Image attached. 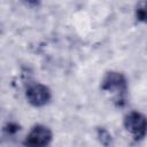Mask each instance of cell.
Masks as SVG:
<instances>
[{
	"instance_id": "2",
	"label": "cell",
	"mask_w": 147,
	"mask_h": 147,
	"mask_svg": "<svg viewBox=\"0 0 147 147\" xmlns=\"http://www.w3.org/2000/svg\"><path fill=\"white\" fill-rule=\"evenodd\" d=\"M52 140V132L47 126H34L25 139V147H47Z\"/></svg>"
},
{
	"instance_id": "4",
	"label": "cell",
	"mask_w": 147,
	"mask_h": 147,
	"mask_svg": "<svg viewBox=\"0 0 147 147\" xmlns=\"http://www.w3.org/2000/svg\"><path fill=\"white\" fill-rule=\"evenodd\" d=\"M26 99L32 106L41 107L51 100V91L42 84H33L26 90Z\"/></svg>"
},
{
	"instance_id": "1",
	"label": "cell",
	"mask_w": 147,
	"mask_h": 147,
	"mask_svg": "<svg viewBox=\"0 0 147 147\" xmlns=\"http://www.w3.org/2000/svg\"><path fill=\"white\" fill-rule=\"evenodd\" d=\"M124 126L136 140H140L147 133V118L138 111H131L125 116Z\"/></svg>"
},
{
	"instance_id": "3",
	"label": "cell",
	"mask_w": 147,
	"mask_h": 147,
	"mask_svg": "<svg viewBox=\"0 0 147 147\" xmlns=\"http://www.w3.org/2000/svg\"><path fill=\"white\" fill-rule=\"evenodd\" d=\"M102 88L117 94L121 99V96L126 92V80L119 72H108L102 82Z\"/></svg>"
},
{
	"instance_id": "5",
	"label": "cell",
	"mask_w": 147,
	"mask_h": 147,
	"mask_svg": "<svg viewBox=\"0 0 147 147\" xmlns=\"http://www.w3.org/2000/svg\"><path fill=\"white\" fill-rule=\"evenodd\" d=\"M137 17L139 21L147 22V2L140 3L137 8Z\"/></svg>"
}]
</instances>
